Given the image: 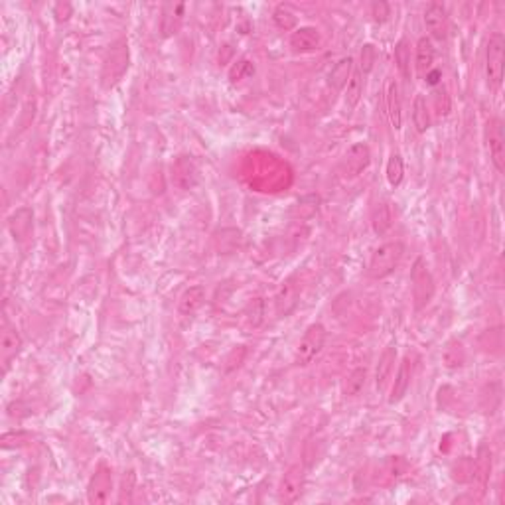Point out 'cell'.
I'll return each instance as SVG.
<instances>
[{"mask_svg": "<svg viewBox=\"0 0 505 505\" xmlns=\"http://www.w3.org/2000/svg\"><path fill=\"white\" fill-rule=\"evenodd\" d=\"M129 62H131V51H129V42L121 38L107 51V58L103 62V72H101V83L105 89L115 87L124 74L129 72Z\"/></svg>", "mask_w": 505, "mask_h": 505, "instance_id": "6da1fadb", "label": "cell"}, {"mask_svg": "<svg viewBox=\"0 0 505 505\" xmlns=\"http://www.w3.org/2000/svg\"><path fill=\"white\" fill-rule=\"evenodd\" d=\"M405 247L401 241H389L377 247L371 255L370 265H367V272L371 279H385L397 269V265L403 259Z\"/></svg>", "mask_w": 505, "mask_h": 505, "instance_id": "7a4b0ae2", "label": "cell"}, {"mask_svg": "<svg viewBox=\"0 0 505 505\" xmlns=\"http://www.w3.org/2000/svg\"><path fill=\"white\" fill-rule=\"evenodd\" d=\"M504 62H505V38L502 32H495L490 36L488 49H486V77L488 85L497 89L504 79Z\"/></svg>", "mask_w": 505, "mask_h": 505, "instance_id": "3957f363", "label": "cell"}, {"mask_svg": "<svg viewBox=\"0 0 505 505\" xmlns=\"http://www.w3.org/2000/svg\"><path fill=\"white\" fill-rule=\"evenodd\" d=\"M411 283H413V298L415 308L422 310L431 304L434 296V279H432L429 265L424 259H417L411 269Z\"/></svg>", "mask_w": 505, "mask_h": 505, "instance_id": "277c9868", "label": "cell"}, {"mask_svg": "<svg viewBox=\"0 0 505 505\" xmlns=\"http://www.w3.org/2000/svg\"><path fill=\"white\" fill-rule=\"evenodd\" d=\"M324 342H326V328L322 324H312L308 330L304 332V336H302L298 347H296L295 365H298V367L308 365L310 361L322 351Z\"/></svg>", "mask_w": 505, "mask_h": 505, "instance_id": "5b68a950", "label": "cell"}, {"mask_svg": "<svg viewBox=\"0 0 505 505\" xmlns=\"http://www.w3.org/2000/svg\"><path fill=\"white\" fill-rule=\"evenodd\" d=\"M486 140L490 148V158L497 172H505V138L504 123L499 119H490L486 124Z\"/></svg>", "mask_w": 505, "mask_h": 505, "instance_id": "8992f818", "label": "cell"}, {"mask_svg": "<svg viewBox=\"0 0 505 505\" xmlns=\"http://www.w3.org/2000/svg\"><path fill=\"white\" fill-rule=\"evenodd\" d=\"M113 492V474L111 470L101 466V468L91 476L89 486H87V499L89 504L103 505L109 502Z\"/></svg>", "mask_w": 505, "mask_h": 505, "instance_id": "52a82bcc", "label": "cell"}, {"mask_svg": "<svg viewBox=\"0 0 505 505\" xmlns=\"http://www.w3.org/2000/svg\"><path fill=\"white\" fill-rule=\"evenodd\" d=\"M371 162V152L367 144L358 142L351 148H347V152L344 154V160H342V174L345 178H356L359 174L363 172Z\"/></svg>", "mask_w": 505, "mask_h": 505, "instance_id": "ba28073f", "label": "cell"}, {"mask_svg": "<svg viewBox=\"0 0 505 505\" xmlns=\"http://www.w3.org/2000/svg\"><path fill=\"white\" fill-rule=\"evenodd\" d=\"M20 349H22V338L16 330V326H13L8 320H4L2 332H0V358H2L4 371H8L13 359H16Z\"/></svg>", "mask_w": 505, "mask_h": 505, "instance_id": "9c48e42d", "label": "cell"}, {"mask_svg": "<svg viewBox=\"0 0 505 505\" xmlns=\"http://www.w3.org/2000/svg\"><path fill=\"white\" fill-rule=\"evenodd\" d=\"M304 488V470L302 466H292V468L286 470V474L281 480L279 486V497L284 504H295L296 499L300 497Z\"/></svg>", "mask_w": 505, "mask_h": 505, "instance_id": "30bf717a", "label": "cell"}, {"mask_svg": "<svg viewBox=\"0 0 505 505\" xmlns=\"http://www.w3.org/2000/svg\"><path fill=\"white\" fill-rule=\"evenodd\" d=\"M424 26L431 32L434 40L442 42L446 34H448V16H446V8L438 2H432L424 10Z\"/></svg>", "mask_w": 505, "mask_h": 505, "instance_id": "8fae6325", "label": "cell"}, {"mask_svg": "<svg viewBox=\"0 0 505 505\" xmlns=\"http://www.w3.org/2000/svg\"><path fill=\"white\" fill-rule=\"evenodd\" d=\"M385 105H387V115L395 131L401 129L403 124V107H401V93H399V83L395 79L385 81Z\"/></svg>", "mask_w": 505, "mask_h": 505, "instance_id": "7c38bea8", "label": "cell"}, {"mask_svg": "<svg viewBox=\"0 0 505 505\" xmlns=\"http://www.w3.org/2000/svg\"><path fill=\"white\" fill-rule=\"evenodd\" d=\"M320 46V32L312 26H304L292 32L290 36V48L296 53H306V51H314Z\"/></svg>", "mask_w": 505, "mask_h": 505, "instance_id": "4fadbf2b", "label": "cell"}, {"mask_svg": "<svg viewBox=\"0 0 505 505\" xmlns=\"http://www.w3.org/2000/svg\"><path fill=\"white\" fill-rule=\"evenodd\" d=\"M490 476H492V450H490V446L481 444L478 448L476 460H474V478H472V481L478 483L480 493H483V490H486Z\"/></svg>", "mask_w": 505, "mask_h": 505, "instance_id": "5bb4252c", "label": "cell"}, {"mask_svg": "<svg viewBox=\"0 0 505 505\" xmlns=\"http://www.w3.org/2000/svg\"><path fill=\"white\" fill-rule=\"evenodd\" d=\"M296 304H298V284L295 283V279H286L276 295V314L284 318L296 308Z\"/></svg>", "mask_w": 505, "mask_h": 505, "instance_id": "9a60e30c", "label": "cell"}, {"mask_svg": "<svg viewBox=\"0 0 505 505\" xmlns=\"http://www.w3.org/2000/svg\"><path fill=\"white\" fill-rule=\"evenodd\" d=\"M204 302H206V288L199 286V284L190 286L178 300V312L182 316H192V314H196L197 310L204 306Z\"/></svg>", "mask_w": 505, "mask_h": 505, "instance_id": "2e32d148", "label": "cell"}, {"mask_svg": "<svg viewBox=\"0 0 505 505\" xmlns=\"http://www.w3.org/2000/svg\"><path fill=\"white\" fill-rule=\"evenodd\" d=\"M411 377H413V363H411V359L405 358L399 371H397V375H395L393 389H391V395H389V403L391 405L399 403L407 395L408 387H411Z\"/></svg>", "mask_w": 505, "mask_h": 505, "instance_id": "e0dca14e", "label": "cell"}, {"mask_svg": "<svg viewBox=\"0 0 505 505\" xmlns=\"http://www.w3.org/2000/svg\"><path fill=\"white\" fill-rule=\"evenodd\" d=\"M354 74V58H342L340 62L336 63L332 67V72L328 75V83L332 89L336 91H342L345 85H347V81H349V77Z\"/></svg>", "mask_w": 505, "mask_h": 505, "instance_id": "ac0fdd59", "label": "cell"}, {"mask_svg": "<svg viewBox=\"0 0 505 505\" xmlns=\"http://www.w3.org/2000/svg\"><path fill=\"white\" fill-rule=\"evenodd\" d=\"M182 13H184V4H166L164 6L160 20L162 36L168 38L176 34V30L180 28V22H182Z\"/></svg>", "mask_w": 505, "mask_h": 505, "instance_id": "d6986e66", "label": "cell"}, {"mask_svg": "<svg viewBox=\"0 0 505 505\" xmlns=\"http://www.w3.org/2000/svg\"><path fill=\"white\" fill-rule=\"evenodd\" d=\"M432 63H434V46L429 38H420L417 42V56H415V65H417V74L420 77L429 75Z\"/></svg>", "mask_w": 505, "mask_h": 505, "instance_id": "ffe728a7", "label": "cell"}, {"mask_svg": "<svg viewBox=\"0 0 505 505\" xmlns=\"http://www.w3.org/2000/svg\"><path fill=\"white\" fill-rule=\"evenodd\" d=\"M395 359H397V349H395V345L385 347V351H383L381 358H379V363H377V371H375L377 391L385 389V385L389 381V375H391V371H393Z\"/></svg>", "mask_w": 505, "mask_h": 505, "instance_id": "44dd1931", "label": "cell"}, {"mask_svg": "<svg viewBox=\"0 0 505 505\" xmlns=\"http://www.w3.org/2000/svg\"><path fill=\"white\" fill-rule=\"evenodd\" d=\"M172 172L174 180H176V184L180 188H190L196 182V166H194V162L190 158H185V156H182L180 160L174 164Z\"/></svg>", "mask_w": 505, "mask_h": 505, "instance_id": "7402d4cb", "label": "cell"}, {"mask_svg": "<svg viewBox=\"0 0 505 505\" xmlns=\"http://www.w3.org/2000/svg\"><path fill=\"white\" fill-rule=\"evenodd\" d=\"M10 231H13L14 239L24 241L26 237L32 231V211L30 210H18L10 217Z\"/></svg>", "mask_w": 505, "mask_h": 505, "instance_id": "603a6c76", "label": "cell"}, {"mask_svg": "<svg viewBox=\"0 0 505 505\" xmlns=\"http://www.w3.org/2000/svg\"><path fill=\"white\" fill-rule=\"evenodd\" d=\"M442 361L448 370H458V367H462L464 361H466L464 345L460 344L458 340H450V342L446 344V347H444Z\"/></svg>", "mask_w": 505, "mask_h": 505, "instance_id": "cb8c5ba5", "label": "cell"}, {"mask_svg": "<svg viewBox=\"0 0 505 505\" xmlns=\"http://www.w3.org/2000/svg\"><path fill=\"white\" fill-rule=\"evenodd\" d=\"M413 123L419 133H427L431 129V113L427 107V99L422 95H417L413 101Z\"/></svg>", "mask_w": 505, "mask_h": 505, "instance_id": "d4e9b609", "label": "cell"}, {"mask_svg": "<svg viewBox=\"0 0 505 505\" xmlns=\"http://www.w3.org/2000/svg\"><path fill=\"white\" fill-rule=\"evenodd\" d=\"M363 74H351L347 81V91H345V107L347 111H354L358 107L359 99L363 95Z\"/></svg>", "mask_w": 505, "mask_h": 505, "instance_id": "484cf974", "label": "cell"}, {"mask_svg": "<svg viewBox=\"0 0 505 505\" xmlns=\"http://www.w3.org/2000/svg\"><path fill=\"white\" fill-rule=\"evenodd\" d=\"M371 223H373V231L377 235L387 233L393 225V213L389 210L387 204H379L375 211H373V217H371Z\"/></svg>", "mask_w": 505, "mask_h": 505, "instance_id": "4316f807", "label": "cell"}, {"mask_svg": "<svg viewBox=\"0 0 505 505\" xmlns=\"http://www.w3.org/2000/svg\"><path fill=\"white\" fill-rule=\"evenodd\" d=\"M365 377H367L365 367H358V370L351 371L344 387L345 397H356V395L361 393V389L365 387Z\"/></svg>", "mask_w": 505, "mask_h": 505, "instance_id": "83f0119b", "label": "cell"}, {"mask_svg": "<svg viewBox=\"0 0 505 505\" xmlns=\"http://www.w3.org/2000/svg\"><path fill=\"white\" fill-rule=\"evenodd\" d=\"M395 63L399 67V72L403 77L411 75V49L405 40H401L397 46H395Z\"/></svg>", "mask_w": 505, "mask_h": 505, "instance_id": "f1b7e54d", "label": "cell"}, {"mask_svg": "<svg viewBox=\"0 0 505 505\" xmlns=\"http://www.w3.org/2000/svg\"><path fill=\"white\" fill-rule=\"evenodd\" d=\"M403 176H405V166H403V158L399 154H393L389 162H387V180L389 184L397 188V185L403 182Z\"/></svg>", "mask_w": 505, "mask_h": 505, "instance_id": "f546056e", "label": "cell"}, {"mask_svg": "<svg viewBox=\"0 0 505 505\" xmlns=\"http://www.w3.org/2000/svg\"><path fill=\"white\" fill-rule=\"evenodd\" d=\"M274 22L281 26V28H284V30H290V28H295L296 16L288 6L281 4V6L274 10Z\"/></svg>", "mask_w": 505, "mask_h": 505, "instance_id": "4dcf8cb0", "label": "cell"}, {"mask_svg": "<svg viewBox=\"0 0 505 505\" xmlns=\"http://www.w3.org/2000/svg\"><path fill=\"white\" fill-rule=\"evenodd\" d=\"M454 478L458 481H472V478H474V460H470V458L458 460V464L454 466Z\"/></svg>", "mask_w": 505, "mask_h": 505, "instance_id": "1f68e13d", "label": "cell"}, {"mask_svg": "<svg viewBox=\"0 0 505 505\" xmlns=\"http://www.w3.org/2000/svg\"><path fill=\"white\" fill-rule=\"evenodd\" d=\"M375 60H377V51L375 48L371 46V44H365L363 48H361V74H370L371 69H373V65H375Z\"/></svg>", "mask_w": 505, "mask_h": 505, "instance_id": "d6a6232c", "label": "cell"}, {"mask_svg": "<svg viewBox=\"0 0 505 505\" xmlns=\"http://www.w3.org/2000/svg\"><path fill=\"white\" fill-rule=\"evenodd\" d=\"M371 16H373V20L375 22H379V24H383L389 16H391V8H389V4L387 2H373L371 4Z\"/></svg>", "mask_w": 505, "mask_h": 505, "instance_id": "836d02e7", "label": "cell"}, {"mask_svg": "<svg viewBox=\"0 0 505 505\" xmlns=\"http://www.w3.org/2000/svg\"><path fill=\"white\" fill-rule=\"evenodd\" d=\"M434 101H436V109H438V115H440V117L450 111V99H448V95H446L444 89H436V91H434Z\"/></svg>", "mask_w": 505, "mask_h": 505, "instance_id": "e575fe53", "label": "cell"}]
</instances>
